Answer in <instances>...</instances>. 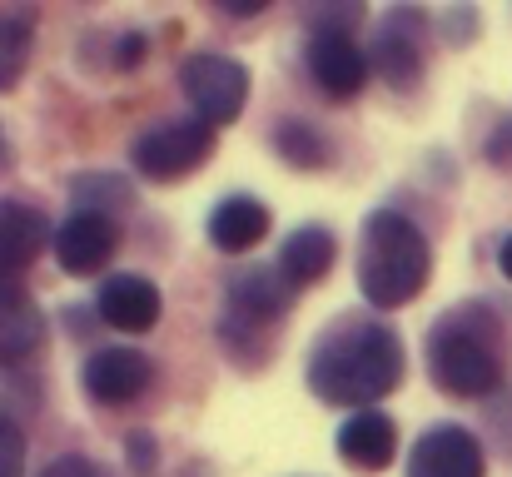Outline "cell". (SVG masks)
Wrapping results in <instances>:
<instances>
[{
	"mask_svg": "<svg viewBox=\"0 0 512 477\" xmlns=\"http://www.w3.org/2000/svg\"><path fill=\"white\" fill-rule=\"evenodd\" d=\"M398 383H403V343L388 323L339 318L329 333H319L309 353V388L324 403H348L363 413V403L388 398Z\"/></svg>",
	"mask_w": 512,
	"mask_h": 477,
	"instance_id": "6da1fadb",
	"label": "cell"
},
{
	"mask_svg": "<svg viewBox=\"0 0 512 477\" xmlns=\"http://www.w3.org/2000/svg\"><path fill=\"white\" fill-rule=\"evenodd\" d=\"M503 368H508V343L493 309L458 304L428 328V373L443 393L483 398L503 383Z\"/></svg>",
	"mask_w": 512,
	"mask_h": 477,
	"instance_id": "7a4b0ae2",
	"label": "cell"
},
{
	"mask_svg": "<svg viewBox=\"0 0 512 477\" xmlns=\"http://www.w3.org/2000/svg\"><path fill=\"white\" fill-rule=\"evenodd\" d=\"M433 274V254L423 229L398 214V209H378L363 224V249H358V289L373 309H403L423 294Z\"/></svg>",
	"mask_w": 512,
	"mask_h": 477,
	"instance_id": "3957f363",
	"label": "cell"
},
{
	"mask_svg": "<svg viewBox=\"0 0 512 477\" xmlns=\"http://www.w3.org/2000/svg\"><path fill=\"white\" fill-rule=\"evenodd\" d=\"M209 150H214V125H204V120H170V125L145 130V135L135 140L130 159H135V169H140L145 179L170 184V179L194 174Z\"/></svg>",
	"mask_w": 512,
	"mask_h": 477,
	"instance_id": "277c9868",
	"label": "cell"
},
{
	"mask_svg": "<svg viewBox=\"0 0 512 477\" xmlns=\"http://www.w3.org/2000/svg\"><path fill=\"white\" fill-rule=\"evenodd\" d=\"M179 85L204 125H229L249 100V70L229 55H189L179 70Z\"/></svg>",
	"mask_w": 512,
	"mask_h": 477,
	"instance_id": "5b68a950",
	"label": "cell"
},
{
	"mask_svg": "<svg viewBox=\"0 0 512 477\" xmlns=\"http://www.w3.org/2000/svg\"><path fill=\"white\" fill-rule=\"evenodd\" d=\"M408 477H483V443L458 423H438L413 443Z\"/></svg>",
	"mask_w": 512,
	"mask_h": 477,
	"instance_id": "8992f818",
	"label": "cell"
},
{
	"mask_svg": "<svg viewBox=\"0 0 512 477\" xmlns=\"http://www.w3.org/2000/svg\"><path fill=\"white\" fill-rule=\"evenodd\" d=\"M309 70H314V80H319V90L329 100L358 95V85L368 80V60H363V50L353 45V35L343 25L314 30V40H309Z\"/></svg>",
	"mask_w": 512,
	"mask_h": 477,
	"instance_id": "52a82bcc",
	"label": "cell"
},
{
	"mask_svg": "<svg viewBox=\"0 0 512 477\" xmlns=\"http://www.w3.org/2000/svg\"><path fill=\"white\" fill-rule=\"evenodd\" d=\"M120 244V224L110 214H70L55 229V259L65 274H95Z\"/></svg>",
	"mask_w": 512,
	"mask_h": 477,
	"instance_id": "ba28073f",
	"label": "cell"
},
{
	"mask_svg": "<svg viewBox=\"0 0 512 477\" xmlns=\"http://www.w3.org/2000/svg\"><path fill=\"white\" fill-rule=\"evenodd\" d=\"M80 383H85V393L95 403L120 408V403H130V398H140L150 388V358L135 353V348H105V353H95L85 363Z\"/></svg>",
	"mask_w": 512,
	"mask_h": 477,
	"instance_id": "9c48e42d",
	"label": "cell"
},
{
	"mask_svg": "<svg viewBox=\"0 0 512 477\" xmlns=\"http://www.w3.org/2000/svg\"><path fill=\"white\" fill-rule=\"evenodd\" d=\"M45 244L55 249L50 239V219L30 204H15V199H0V274H20L30 269Z\"/></svg>",
	"mask_w": 512,
	"mask_h": 477,
	"instance_id": "30bf717a",
	"label": "cell"
},
{
	"mask_svg": "<svg viewBox=\"0 0 512 477\" xmlns=\"http://www.w3.org/2000/svg\"><path fill=\"white\" fill-rule=\"evenodd\" d=\"M398 453V428L378 413V408H363L353 413L339 428V458L358 473H383Z\"/></svg>",
	"mask_w": 512,
	"mask_h": 477,
	"instance_id": "8fae6325",
	"label": "cell"
},
{
	"mask_svg": "<svg viewBox=\"0 0 512 477\" xmlns=\"http://www.w3.org/2000/svg\"><path fill=\"white\" fill-rule=\"evenodd\" d=\"M45 343V318L25 299L15 274H0V368L30 358Z\"/></svg>",
	"mask_w": 512,
	"mask_h": 477,
	"instance_id": "7c38bea8",
	"label": "cell"
},
{
	"mask_svg": "<svg viewBox=\"0 0 512 477\" xmlns=\"http://www.w3.org/2000/svg\"><path fill=\"white\" fill-rule=\"evenodd\" d=\"M100 318L120 333H150L160 323V289L140 274H120L100 289Z\"/></svg>",
	"mask_w": 512,
	"mask_h": 477,
	"instance_id": "4fadbf2b",
	"label": "cell"
},
{
	"mask_svg": "<svg viewBox=\"0 0 512 477\" xmlns=\"http://www.w3.org/2000/svg\"><path fill=\"white\" fill-rule=\"evenodd\" d=\"M269 234V209L254 194H229L214 214H209V239L224 254H249L259 239Z\"/></svg>",
	"mask_w": 512,
	"mask_h": 477,
	"instance_id": "5bb4252c",
	"label": "cell"
},
{
	"mask_svg": "<svg viewBox=\"0 0 512 477\" xmlns=\"http://www.w3.org/2000/svg\"><path fill=\"white\" fill-rule=\"evenodd\" d=\"M418 30H423V15L418 10H393L383 25H378V70L393 80V85H408L418 80Z\"/></svg>",
	"mask_w": 512,
	"mask_h": 477,
	"instance_id": "9a60e30c",
	"label": "cell"
},
{
	"mask_svg": "<svg viewBox=\"0 0 512 477\" xmlns=\"http://www.w3.org/2000/svg\"><path fill=\"white\" fill-rule=\"evenodd\" d=\"M279 269H284V279L299 284V289L314 284V279H324V274L334 269V234L319 229V224L294 229V234L284 239V249H279Z\"/></svg>",
	"mask_w": 512,
	"mask_h": 477,
	"instance_id": "2e32d148",
	"label": "cell"
},
{
	"mask_svg": "<svg viewBox=\"0 0 512 477\" xmlns=\"http://www.w3.org/2000/svg\"><path fill=\"white\" fill-rule=\"evenodd\" d=\"M279 304H284V294H279V284H274L264 269L234 279V289H229V314L244 318V323H264V318H274L279 314Z\"/></svg>",
	"mask_w": 512,
	"mask_h": 477,
	"instance_id": "e0dca14e",
	"label": "cell"
},
{
	"mask_svg": "<svg viewBox=\"0 0 512 477\" xmlns=\"http://www.w3.org/2000/svg\"><path fill=\"white\" fill-rule=\"evenodd\" d=\"M274 150L289 159V164H299V169H324V164H329L324 135H319L314 125H304V120H284V125L274 130Z\"/></svg>",
	"mask_w": 512,
	"mask_h": 477,
	"instance_id": "ac0fdd59",
	"label": "cell"
},
{
	"mask_svg": "<svg viewBox=\"0 0 512 477\" xmlns=\"http://www.w3.org/2000/svg\"><path fill=\"white\" fill-rule=\"evenodd\" d=\"M30 60V20L25 15H0V90H15Z\"/></svg>",
	"mask_w": 512,
	"mask_h": 477,
	"instance_id": "d6986e66",
	"label": "cell"
},
{
	"mask_svg": "<svg viewBox=\"0 0 512 477\" xmlns=\"http://www.w3.org/2000/svg\"><path fill=\"white\" fill-rule=\"evenodd\" d=\"M75 199L85 204V214H105V204H100V199H110V209H120V204H135L130 184H120V179H110V174L75 179Z\"/></svg>",
	"mask_w": 512,
	"mask_h": 477,
	"instance_id": "ffe728a7",
	"label": "cell"
},
{
	"mask_svg": "<svg viewBox=\"0 0 512 477\" xmlns=\"http://www.w3.org/2000/svg\"><path fill=\"white\" fill-rule=\"evenodd\" d=\"M0 477H25V433L0 408Z\"/></svg>",
	"mask_w": 512,
	"mask_h": 477,
	"instance_id": "44dd1931",
	"label": "cell"
},
{
	"mask_svg": "<svg viewBox=\"0 0 512 477\" xmlns=\"http://www.w3.org/2000/svg\"><path fill=\"white\" fill-rule=\"evenodd\" d=\"M125 453H130L135 473H150V468H155V438H150V433H130V438H125Z\"/></svg>",
	"mask_w": 512,
	"mask_h": 477,
	"instance_id": "7402d4cb",
	"label": "cell"
},
{
	"mask_svg": "<svg viewBox=\"0 0 512 477\" xmlns=\"http://www.w3.org/2000/svg\"><path fill=\"white\" fill-rule=\"evenodd\" d=\"M45 477H105L100 463H90V458H60V463H50Z\"/></svg>",
	"mask_w": 512,
	"mask_h": 477,
	"instance_id": "603a6c76",
	"label": "cell"
},
{
	"mask_svg": "<svg viewBox=\"0 0 512 477\" xmlns=\"http://www.w3.org/2000/svg\"><path fill=\"white\" fill-rule=\"evenodd\" d=\"M224 10H229V15H259L264 0H224Z\"/></svg>",
	"mask_w": 512,
	"mask_h": 477,
	"instance_id": "cb8c5ba5",
	"label": "cell"
},
{
	"mask_svg": "<svg viewBox=\"0 0 512 477\" xmlns=\"http://www.w3.org/2000/svg\"><path fill=\"white\" fill-rule=\"evenodd\" d=\"M135 60H140V35H130L125 50H120V65H135Z\"/></svg>",
	"mask_w": 512,
	"mask_h": 477,
	"instance_id": "d4e9b609",
	"label": "cell"
},
{
	"mask_svg": "<svg viewBox=\"0 0 512 477\" xmlns=\"http://www.w3.org/2000/svg\"><path fill=\"white\" fill-rule=\"evenodd\" d=\"M498 264H503V274H508V279H512V234H508V244L498 249Z\"/></svg>",
	"mask_w": 512,
	"mask_h": 477,
	"instance_id": "484cf974",
	"label": "cell"
},
{
	"mask_svg": "<svg viewBox=\"0 0 512 477\" xmlns=\"http://www.w3.org/2000/svg\"><path fill=\"white\" fill-rule=\"evenodd\" d=\"M10 164V140H5V130H0V169Z\"/></svg>",
	"mask_w": 512,
	"mask_h": 477,
	"instance_id": "4316f807",
	"label": "cell"
}]
</instances>
